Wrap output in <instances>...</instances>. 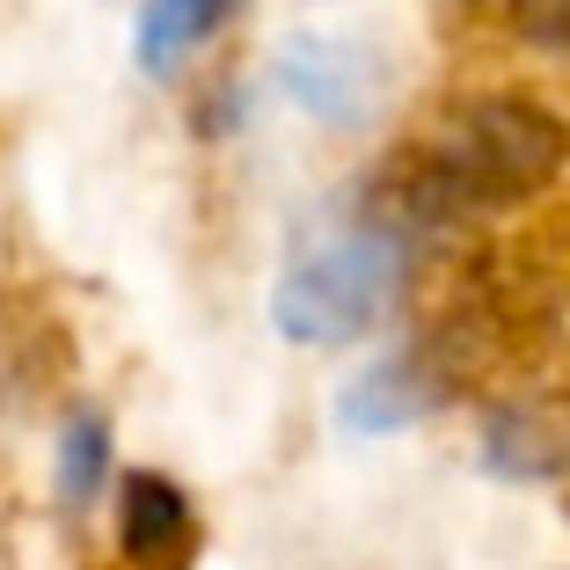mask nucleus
I'll use <instances>...</instances> for the list:
<instances>
[{
	"label": "nucleus",
	"instance_id": "f257e3e1",
	"mask_svg": "<svg viewBox=\"0 0 570 570\" xmlns=\"http://www.w3.org/2000/svg\"><path fill=\"white\" fill-rule=\"evenodd\" d=\"M570 161V132L534 96H461L439 110L381 176V198L366 205L395 235L490 219L549 190Z\"/></svg>",
	"mask_w": 570,
	"mask_h": 570
},
{
	"label": "nucleus",
	"instance_id": "f03ea898",
	"mask_svg": "<svg viewBox=\"0 0 570 570\" xmlns=\"http://www.w3.org/2000/svg\"><path fill=\"white\" fill-rule=\"evenodd\" d=\"M410 278V235H395L387 219L352 213L307 227L301 249L285 256L278 285H271V330L307 352H336L381 330L395 293Z\"/></svg>",
	"mask_w": 570,
	"mask_h": 570
},
{
	"label": "nucleus",
	"instance_id": "7ed1b4c3",
	"mask_svg": "<svg viewBox=\"0 0 570 570\" xmlns=\"http://www.w3.org/2000/svg\"><path fill=\"white\" fill-rule=\"evenodd\" d=\"M278 96L315 125H373L381 110V51L344 30H293L278 51Z\"/></svg>",
	"mask_w": 570,
	"mask_h": 570
},
{
	"label": "nucleus",
	"instance_id": "20e7f679",
	"mask_svg": "<svg viewBox=\"0 0 570 570\" xmlns=\"http://www.w3.org/2000/svg\"><path fill=\"white\" fill-rule=\"evenodd\" d=\"M439 410V387L424 381V358H381L366 366L344 395H336V417L352 424L358 439H387V432H410L417 417Z\"/></svg>",
	"mask_w": 570,
	"mask_h": 570
},
{
	"label": "nucleus",
	"instance_id": "39448f33",
	"mask_svg": "<svg viewBox=\"0 0 570 570\" xmlns=\"http://www.w3.org/2000/svg\"><path fill=\"white\" fill-rule=\"evenodd\" d=\"M242 8H249V0H139V30H132L139 67H147L154 81H168V73L184 67L190 51L213 45Z\"/></svg>",
	"mask_w": 570,
	"mask_h": 570
},
{
	"label": "nucleus",
	"instance_id": "423d86ee",
	"mask_svg": "<svg viewBox=\"0 0 570 570\" xmlns=\"http://www.w3.org/2000/svg\"><path fill=\"white\" fill-rule=\"evenodd\" d=\"M190 534V504L168 475H125L118 483V549L132 563H168V549H184Z\"/></svg>",
	"mask_w": 570,
	"mask_h": 570
},
{
	"label": "nucleus",
	"instance_id": "0eeeda50",
	"mask_svg": "<svg viewBox=\"0 0 570 570\" xmlns=\"http://www.w3.org/2000/svg\"><path fill=\"white\" fill-rule=\"evenodd\" d=\"M102 483H110V424L96 410H73L67 432H59V498H67V512H88Z\"/></svg>",
	"mask_w": 570,
	"mask_h": 570
},
{
	"label": "nucleus",
	"instance_id": "6e6552de",
	"mask_svg": "<svg viewBox=\"0 0 570 570\" xmlns=\"http://www.w3.org/2000/svg\"><path fill=\"white\" fill-rule=\"evenodd\" d=\"M520 30L570 51V0H520Z\"/></svg>",
	"mask_w": 570,
	"mask_h": 570
}]
</instances>
